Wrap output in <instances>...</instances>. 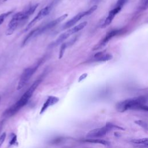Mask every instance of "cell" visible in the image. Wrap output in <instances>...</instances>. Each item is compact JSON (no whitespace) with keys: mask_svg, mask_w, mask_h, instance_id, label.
Returning <instances> with one entry per match:
<instances>
[{"mask_svg":"<svg viewBox=\"0 0 148 148\" xmlns=\"http://www.w3.org/2000/svg\"><path fill=\"white\" fill-rule=\"evenodd\" d=\"M57 2V1L56 0H55V1H53L51 3H50L49 5H48L42 8L38 12V13L35 16V17L28 24V25H27V27H25V28L24 29V31L25 32V31H27L28 30H29L38 21L43 19L45 16L48 15L49 14V13L51 12V10H52V9L54 8V6Z\"/></svg>","mask_w":148,"mask_h":148,"instance_id":"52a82bcc","label":"cell"},{"mask_svg":"<svg viewBox=\"0 0 148 148\" xmlns=\"http://www.w3.org/2000/svg\"><path fill=\"white\" fill-rule=\"evenodd\" d=\"M141 10H146L147 8V0H140V7Z\"/></svg>","mask_w":148,"mask_h":148,"instance_id":"ffe728a7","label":"cell"},{"mask_svg":"<svg viewBox=\"0 0 148 148\" xmlns=\"http://www.w3.org/2000/svg\"><path fill=\"white\" fill-rule=\"evenodd\" d=\"M128 1V0H117L116 3L115 5V7H118L120 8H123V6Z\"/></svg>","mask_w":148,"mask_h":148,"instance_id":"d6986e66","label":"cell"},{"mask_svg":"<svg viewBox=\"0 0 148 148\" xmlns=\"http://www.w3.org/2000/svg\"><path fill=\"white\" fill-rule=\"evenodd\" d=\"M67 16H68V14H64L60 16L59 17L57 18L56 19L50 21L46 24L41 27H39L36 29L32 30L23 40L22 42V46H24L25 45H27L29 41H31L32 39L36 38V36L43 34L44 32H46L50 29L53 28V27L56 26L57 24L60 23L61 21H62L64 19H65Z\"/></svg>","mask_w":148,"mask_h":148,"instance_id":"277c9868","label":"cell"},{"mask_svg":"<svg viewBox=\"0 0 148 148\" xmlns=\"http://www.w3.org/2000/svg\"><path fill=\"white\" fill-rule=\"evenodd\" d=\"M58 101H59L58 98L54 96H49L47 99V100L44 103V104L43 105L40 112V114H42L43 112H45L46 110V109L49 106L54 105V104L57 103L58 102Z\"/></svg>","mask_w":148,"mask_h":148,"instance_id":"7c38bea8","label":"cell"},{"mask_svg":"<svg viewBox=\"0 0 148 148\" xmlns=\"http://www.w3.org/2000/svg\"><path fill=\"white\" fill-rule=\"evenodd\" d=\"M135 123L137 125L140 126L141 127H142L143 129L146 130H147V124L144 121H142L141 120H136L135 121Z\"/></svg>","mask_w":148,"mask_h":148,"instance_id":"ac0fdd59","label":"cell"},{"mask_svg":"<svg viewBox=\"0 0 148 148\" xmlns=\"http://www.w3.org/2000/svg\"><path fill=\"white\" fill-rule=\"evenodd\" d=\"M41 80L38 79L35 80L32 84L28 88V89L24 93V94L21 96V97L12 106H11L9 108L5 111L3 115L5 117H10L15 114L17 113L24 106H25L32 94H34V91L38 87L39 84L40 83Z\"/></svg>","mask_w":148,"mask_h":148,"instance_id":"6da1fadb","label":"cell"},{"mask_svg":"<svg viewBox=\"0 0 148 148\" xmlns=\"http://www.w3.org/2000/svg\"><path fill=\"white\" fill-rule=\"evenodd\" d=\"M16 140H17V136H16V135H13V137L12 138L10 141L9 142L10 145H14V144L16 143Z\"/></svg>","mask_w":148,"mask_h":148,"instance_id":"7402d4cb","label":"cell"},{"mask_svg":"<svg viewBox=\"0 0 148 148\" xmlns=\"http://www.w3.org/2000/svg\"><path fill=\"white\" fill-rule=\"evenodd\" d=\"M113 56L109 53H105L103 51L98 52L94 56V59L98 62H105L112 59Z\"/></svg>","mask_w":148,"mask_h":148,"instance_id":"4fadbf2b","label":"cell"},{"mask_svg":"<svg viewBox=\"0 0 148 148\" xmlns=\"http://www.w3.org/2000/svg\"><path fill=\"white\" fill-rule=\"evenodd\" d=\"M6 136V134L5 132H3L1 135H0V146L2 145V143H3V142L5 140Z\"/></svg>","mask_w":148,"mask_h":148,"instance_id":"44dd1931","label":"cell"},{"mask_svg":"<svg viewBox=\"0 0 148 148\" xmlns=\"http://www.w3.org/2000/svg\"><path fill=\"white\" fill-rule=\"evenodd\" d=\"M75 40H76V38H73V39H71L69 42H65V43H63L61 44V47H60V51H59V55H58L59 59H61L67 47H68L69 46L72 45V44H73L75 43Z\"/></svg>","mask_w":148,"mask_h":148,"instance_id":"5bb4252c","label":"cell"},{"mask_svg":"<svg viewBox=\"0 0 148 148\" xmlns=\"http://www.w3.org/2000/svg\"><path fill=\"white\" fill-rule=\"evenodd\" d=\"M122 32H123L122 29H115L110 31L106 34V36L94 47L93 50H97L103 48L108 44V43L109 42V40L111 39H112L113 37L119 34H121Z\"/></svg>","mask_w":148,"mask_h":148,"instance_id":"9c48e42d","label":"cell"},{"mask_svg":"<svg viewBox=\"0 0 148 148\" xmlns=\"http://www.w3.org/2000/svg\"><path fill=\"white\" fill-rule=\"evenodd\" d=\"M114 129L120 130L123 131L124 130L123 128L120 127L117 125H114L111 123H107L106 125L102 127L95 128L89 131L87 134L86 137L87 139H95L101 138L105 136L106 134Z\"/></svg>","mask_w":148,"mask_h":148,"instance_id":"5b68a950","label":"cell"},{"mask_svg":"<svg viewBox=\"0 0 148 148\" xmlns=\"http://www.w3.org/2000/svg\"><path fill=\"white\" fill-rule=\"evenodd\" d=\"M8 0H3V2H5V1H7Z\"/></svg>","mask_w":148,"mask_h":148,"instance_id":"d4e9b609","label":"cell"},{"mask_svg":"<svg viewBox=\"0 0 148 148\" xmlns=\"http://www.w3.org/2000/svg\"><path fill=\"white\" fill-rule=\"evenodd\" d=\"M39 3L30 5L23 11L16 13L15 14H14L8 23V28L6 31V35H12L14 32L19 24L28 19L29 16L34 13Z\"/></svg>","mask_w":148,"mask_h":148,"instance_id":"7a4b0ae2","label":"cell"},{"mask_svg":"<svg viewBox=\"0 0 148 148\" xmlns=\"http://www.w3.org/2000/svg\"><path fill=\"white\" fill-rule=\"evenodd\" d=\"M87 23L86 21H83V22L79 24L78 25H77L71 28H69V29H68L67 31L64 32V33L61 34L57 38V39L54 42L53 45L57 46V45L61 44L65 40H66L68 38H69L71 35L76 34V32H79V31H80L81 29L84 28L87 25Z\"/></svg>","mask_w":148,"mask_h":148,"instance_id":"ba28073f","label":"cell"},{"mask_svg":"<svg viewBox=\"0 0 148 148\" xmlns=\"http://www.w3.org/2000/svg\"><path fill=\"white\" fill-rule=\"evenodd\" d=\"M12 11H9L5 13H3L1 14H0V25L3 23L5 18L9 16L11 13H12Z\"/></svg>","mask_w":148,"mask_h":148,"instance_id":"e0dca14e","label":"cell"},{"mask_svg":"<svg viewBox=\"0 0 148 148\" xmlns=\"http://www.w3.org/2000/svg\"><path fill=\"white\" fill-rule=\"evenodd\" d=\"M40 62L41 61H38L32 66L28 67L24 70V71L23 72L20 76L19 82L18 83V85L17 87V89L18 90L21 89L29 81V80L31 79L32 76L35 73L36 71L38 69L40 64Z\"/></svg>","mask_w":148,"mask_h":148,"instance_id":"8992f818","label":"cell"},{"mask_svg":"<svg viewBox=\"0 0 148 148\" xmlns=\"http://www.w3.org/2000/svg\"><path fill=\"white\" fill-rule=\"evenodd\" d=\"M147 101V98L145 96L134 97L118 102L116 108L120 112H124L127 110L134 109L147 111L148 108L146 105Z\"/></svg>","mask_w":148,"mask_h":148,"instance_id":"3957f363","label":"cell"},{"mask_svg":"<svg viewBox=\"0 0 148 148\" xmlns=\"http://www.w3.org/2000/svg\"><path fill=\"white\" fill-rule=\"evenodd\" d=\"M87 13L88 12L87 10L79 13L78 14L75 15L73 17H72L71 19H70L67 22H66L62 26V29H68V28H69L70 27H72L76 23H77L79 20H80L83 17H84L86 16H88V14Z\"/></svg>","mask_w":148,"mask_h":148,"instance_id":"30bf717a","label":"cell"},{"mask_svg":"<svg viewBox=\"0 0 148 148\" xmlns=\"http://www.w3.org/2000/svg\"><path fill=\"white\" fill-rule=\"evenodd\" d=\"M84 142H88L91 143H95V144H101L104 146H109L110 145V142L103 140L101 139H98V138H95V139H86L84 140Z\"/></svg>","mask_w":148,"mask_h":148,"instance_id":"9a60e30c","label":"cell"},{"mask_svg":"<svg viewBox=\"0 0 148 148\" xmlns=\"http://www.w3.org/2000/svg\"><path fill=\"white\" fill-rule=\"evenodd\" d=\"M101 1V0H91V3H98Z\"/></svg>","mask_w":148,"mask_h":148,"instance_id":"cb8c5ba5","label":"cell"},{"mask_svg":"<svg viewBox=\"0 0 148 148\" xmlns=\"http://www.w3.org/2000/svg\"><path fill=\"white\" fill-rule=\"evenodd\" d=\"M121 8L114 6L113 9H112L111 10L109 11L108 16L105 19V20L103 21V23L101 24V27L103 28H105L107 26H108L112 22V20L114 18L115 16L117 13H119L121 11Z\"/></svg>","mask_w":148,"mask_h":148,"instance_id":"8fae6325","label":"cell"},{"mask_svg":"<svg viewBox=\"0 0 148 148\" xmlns=\"http://www.w3.org/2000/svg\"><path fill=\"white\" fill-rule=\"evenodd\" d=\"M131 142H132L134 144H135L136 145H148V142H147V138H141V139H132L131 140Z\"/></svg>","mask_w":148,"mask_h":148,"instance_id":"2e32d148","label":"cell"},{"mask_svg":"<svg viewBox=\"0 0 148 148\" xmlns=\"http://www.w3.org/2000/svg\"><path fill=\"white\" fill-rule=\"evenodd\" d=\"M87 76V73H84V74H83V75H82L80 76L79 79V82H80V81L83 80V79H84Z\"/></svg>","mask_w":148,"mask_h":148,"instance_id":"603a6c76","label":"cell"}]
</instances>
